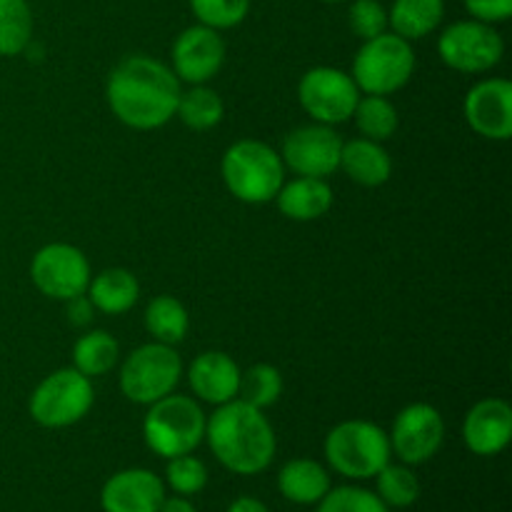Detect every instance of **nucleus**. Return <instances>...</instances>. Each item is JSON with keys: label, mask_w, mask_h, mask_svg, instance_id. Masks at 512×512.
Segmentation results:
<instances>
[{"label": "nucleus", "mask_w": 512, "mask_h": 512, "mask_svg": "<svg viewBox=\"0 0 512 512\" xmlns=\"http://www.w3.org/2000/svg\"><path fill=\"white\" fill-rule=\"evenodd\" d=\"M505 43L495 25L480 20H458L438 38V55L458 73H488L503 60Z\"/></svg>", "instance_id": "1a4fd4ad"}, {"label": "nucleus", "mask_w": 512, "mask_h": 512, "mask_svg": "<svg viewBox=\"0 0 512 512\" xmlns=\"http://www.w3.org/2000/svg\"><path fill=\"white\" fill-rule=\"evenodd\" d=\"M225 512H270L268 505L258 498H250V495H243V498L233 500Z\"/></svg>", "instance_id": "e433bc0d"}, {"label": "nucleus", "mask_w": 512, "mask_h": 512, "mask_svg": "<svg viewBox=\"0 0 512 512\" xmlns=\"http://www.w3.org/2000/svg\"><path fill=\"white\" fill-rule=\"evenodd\" d=\"M415 73V50L405 38L383 33L378 38L363 40L353 58V73L363 95H393L410 83Z\"/></svg>", "instance_id": "423d86ee"}, {"label": "nucleus", "mask_w": 512, "mask_h": 512, "mask_svg": "<svg viewBox=\"0 0 512 512\" xmlns=\"http://www.w3.org/2000/svg\"><path fill=\"white\" fill-rule=\"evenodd\" d=\"M163 500V478L145 468L120 470L113 478L105 480L100 490L103 512H158Z\"/></svg>", "instance_id": "f3484780"}, {"label": "nucleus", "mask_w": 512, "mask_h": 512, "mask_svg": "<svg viewBox=\"0 0 512 512\" xmlns=\"http://www.w3.org/2000/svg\"><path fill=\"white\" fill-rule=\"evenodd\" d=\"M85 295H88L93 308L100 310V313L123 315L138 303L140 283L130 270L108 268L95 275V278H90Z\"/></svg>", "instance_id": "4be33fe9"}, {"label": "nucleus", "mask_w": 512, "mask_h": 512, "mask_svg": "<svg viewBox=\"0 0 512 512\" xmlns=\"http://www.w3.org/2000/svg\"><path fill=\"white\" fill-rule=\"evenodd\" d=\"M375 483H378V495L390 510H403L410 505L418 503L420 498V480L413 473V468L405 463H388L378 475H375Z\"/></svg>", "instance_id": "c85d7f7f"}, {"label": "nucleus", "mask_w": 512, "mask_h": 512, "mask_svg": "<svg viewBox=\"0 0 512 512\" xmlns=\"http://www.w3.org/2000/svg\"><path fill=\"white\" fill-rule=\"evenodd\" d=\"M355 125H358L360 135L375 143L393 138L398 130V108L388 100V95H363L360 93L358 105L353 110Z\"/></svg>", "instance_id": "bb28decb"}, {"label": "nucleus", "mask_w": 512, "mask_h": 512, "mask_svg": "<svg viewBox=\"0 0 512 512\" xmlns=\"http://www.w3.org/2000/svg\"><path fill=\"white\" fill-rule=\"evenodd\" d=\"M33 38V10L28 0H0V55L13 58Z\"/></svg>", "instance_id": "cd10ccee"}, {"label": "nucleus", "mask_w": 512, "mask_h": 512, "mask_svg": "<svg viewBox=\"0 0 512 512\" xmlns=\"http://www.w3.org/2000/svg\"><path fill=\"white\" fill-rule=\"evenodd\" d=\"M225 115V103L213 88L208 85H190L188 90H180L178 108H175V118L190 130H203L215 128L220 125Z\"/></svg>", "instance_id": "a878e982"}, {"label": "nucleus", "mask_w": 512, "mask_h": 512, "mask_svg": "<svg viewBox=\"0 0 512 512\" xmlns=\"http://www.w3.org/2000/svg\"><path fill=\"white\" fill-rule=\"evenodd\" d=\"M470 18L480 23H503L512 15V0H463Z\"/></svg>", "instance_id": "f704fd0d"}, {"label": "nucleus", "mask_w": 512, "mask_h": 512, "mask_svg": "<svg viewBox=\"0 0 512 512\" xmlns=\"http://www.w3.org/2000/svg\"><path fill=\"white\" fill-rule=\"evenodd\" d=\"M93 383L75 368L50 373L38 383L28 400L30 418L48 430L70 428L93 408Z\"/></svg>", "instance_id": "6e6552de"}, {"label": "nucleus", "mask_w": 512, "mask_h": 512, "mask_svg": "<svg viewBox=\"0 0 512 512\" xmlns=\"http://www.w3.org/2000/svg\"><path fill=\"white\" fill-rule=\"evenodd\" d=\"M348 23L360 40L378 38L388 33V8L380 0H353L348 10Z\"/></svg>", "instance_id": "72a5a7b5"}, {"label": "nucleus", "mask_w": 512, "mask_h": 512, "mask_svg": "<svg viewBox=\"0 0 512 512\" xmlns=\"http://www.w3.org/2000/svg\"><path fill=\"white\" fill-rule=\"evenodd\" d=\"M390 450L405 465L428 463L445 440V420L438 408L428 403H410L395 415L393 430L388 433Z\"/></svg>", "instance_id": "f8f14e48"}, {"label": "nucleus", "mask_w": 512, "mask_h": 512, "mask_svg": "<svg viewBox=\"0 0 512 512\" xmlns=\"http://www.w3.org/2000/svg\"><path fill=\"white\" fill-rule=\"evenodd\" d=\"M315 512H390V508L373 490L358 488V485H340V488L328 490Z\"/></svg>", "instance_id": "473e14b6"}, {"label": "nucleus", "mask_w": 512, "mask_h": 512, "mask_svg": "<svg viewBox=\"0 0 512 512\" xmlns=\"http://www.w3.org/2000/svg\"><path fill=\"white\" fill-rule=\"evenodd\" d=\"M343 138L333 125H303L283 140L280 158L288 170L303 178H328L340 168Z\"/></svg>", "instance_id": "ddd939ff"}, {"label": "nucleus", "mask_w": 512, "mask_h": 512, "mask_svg": "<svg viewBox=\"0 0 512 512\" xmlns=\"http://www.w3.org/2000/svg\"><path fill=\"white\" fill-rule=\"evenodd\" d=\"M183 375V360L173 345L145 343L120 365V393L135 405H153L170 395Z\"/></svg>", "instance_id": "0eeeda50"}, {"label": "nucleus", "mask_w": 512, "mask_h": 512, "mask_svg": "<svg viewBox=\"0 0 512 512\" xmlns=\"http://www.w3.org/2000/svg\"><path fill=\"white\" fill-rule=\"evenodd\" d=\"M180 80L150 55H128L105 83V100L115 118L133 130H158L175 118Z\"/></svg>", "instance_id": "f257e3e1"}, {"label": "nucleus", "mask_w": 512, "mask_h": 512, "mask_svg": "<svg viewBox=\"0 0 512 512\" xmlns=\"http://www.w3.org/2000/svg\"><path fill=\"white\" fill-rule=\"evenodd\" d=\"M93 303L88 300V295H78V298L68 300V318L73 325H88L90 315H93Z\"/></svg>", "instance_id": "c9c22d12"}, {"label": "nucleus", "mask_w": 512, "mask_h": 512, "mask_svg": "<svg viewBox=\"0 0 512 512\" xmlns=\"http://www.w3.org/2000/svg\"><path fill=\"white\" fill-rule=\"evenodd\" d=\"M325 460L338 475L348 480H370L390 463V438L370 420L338 423L323 443Z\"/></svg>", "instance_id": "20e7f679"}, {"label": "nucleus", "mask_w": 512, "mask_h": 512, "mask_svg": "<svg viewBox=\"0 0 512 512\" xmlns=\"http://www.w3.org/2000/svg\"><path fill=\"white\" fill-rule=\"evenodd\" d=\"M283 395V375L275 365L255 363L248 370H240V388L238 398L250 403L253 408L265 410L275 405Z\"/></svg>", "instance_id": "c756f323"}, {"label": "nucleus", "mask_w": 512, "mask_h": 512, "mask_svg": "<svg viewBox=\"0 0 512 512\" xmlns=\"http://www.w3.org/2000/svg\"><path fill=\"white\" fill-rule=\"evenodd\" d=\"M333 488L325 465L310 458H295L280 468L278 490L293 505H318Z\"/></svg>", "instance_id": "412c9836"}, {"label": "nucleus", "mask_w": 512, "mask_h": 512, "mask_svg": "<svg viewBox=\"0 0 512 512\" xmlns=\"http://www.w3.org/2000/svg\"><path fill=\"white\" fill-rule=\"evenodd\" d=\"M90 263L80 248L70 243H48L33 255L30 280L50 300H68L85 295L90 283Z\"/></svg>", "instance_id": "9b49d317"}, {"label": "nucleus", "mask_w": 512, "mask_h": 512, "mask_svg": "<svg viewBox=\"0 0 512 512\" xmlns=\"http://www.w3.org/2000/svg\"><path fill=\"white\" fill-rule=\"evenodd\" d=\"M323 3H348V0H323Z\"/></svg>", "instance_id": "58836bf2"}, {"label": "nucleus", "mask_w": 512, "mask_h": 512, "mask_svg": "<svg viewBox=\"0 0 512 512\" xmlns=\"http://www.w3.org/2000/svg\"><path fill=\"white\" fill-rule=\"evenodd\" d=\"M188 383L195 398L218 408L238 398L240 368L223 350H205L190 363Z\"/></svg>", "instance_id": "a211bd4d"}, {"label": "nucleus", "mask_w": 512, "mask_h": 512, "mask_svg": "<svg viewBox=\"0 0 512 512\" xmlns=\"http://www.w3.org/2000/svg\"><path fill=\"white\" fill-rule=\"evenodd\" d=\"M195 20L213 30H230L250 13V0H190Z\"/></svg>", "instance_id": "2f4dec72"}, {"label": "nucleus", "mask_w": 512, "mask_h": 512, "mask_svg": "<svg viewBox=\"0 0 512 512\" xmlns=\"http://www.w3.org/2000/svg\"><path fill=\"white\" fill-rule=\"evenodd\" d=\"M190 328V315L185 305L173 295H155L145 308V330L155 343L178 345Z\"/></svg>", "instance_id": "393cba45"}, {"label": "nucleus", "mask_w": 512, "mask_h": 512, "mask_svg": "<svg viewBox=\"0 0 512 512\" xmlns=\"http://www.w3.org/2000/svg\"><path fill=\"white\" fill-rule=\"evenodd\" d=\"M225 188L233 198L248 205L273 203L285 183V165L278 150L263 140H238L230 145L220 163Z\"/></svg>", "instance_id": "7ed1b4c3"}, {"label": "nucleus", "mask_w": 512, "mask_h": 512, "mask_svg": "<svg viewBox=\"0 0 512 512\" xmlns=\"http://www.w3.org/2000/svg\"><path fill=\"white\" fill-rule=\"evenodd\" d=\"M278 210L290 220L298 223H310L333 208V188L328 185V178H303L298 175L290 183L280 185L278 195H275Z\"/></svg>", "instance_id": "aec40b11"}, {"label": "nucleus", "mask_w": 512, "mask_h": 512, "mask_svg": "<svg viewBox=\"0 0 512 512\" xmlns=\"http://www.w3.org/2000/svg\"><path fill=\"white\" fill-rule=\"evenodd\" d=\"M165 488L173 490L175 495H198L203 493L205 485H208V468L200 458H195L193 453L178 455V458H170L165 465Z\"/></svg>", "instance_id": "7c9ffc66"}, {"label": "nucleus", "mask_w": 512, "mask_h": 512, "mask_svg": "<svg viewBox=\"0 0 512 512\" xmlns=\"http://www.w3.org/2000/svg\"><path fill=\"white\" fill-rule=\"evenodd\" d=\"M225 63V40L220 30L208 25H190L173 43V73L180 83L205 85L220 73Z\"/></svg>", "instance_id": "4468645a"}, {"label": "nucleus", "mask_w": 512, "mask_h": 512, "mask_svg": "<svg viewBox=\"0 0 512 512\" xmlns=\"http://www.w3.org/2000/svg\"><path fill=\"white\" fill-rule=\"evenodd\" d=\"M512 438V408L503 398H485L468 410L463 420L465 448L480 458L500 455Z\"/></svg>", "instance_id": "dca6fc26"}, {"label": "nucleus", "mask_w": 512, "mask_h": 512, "mask_svg": "<svg viewBox=\"0 0 512 512\" xmlns=\"http://www.w3.org/2000/svg\"><path fill=\"white\" fill-rule=\"evenodd\" d=\"M463 115L470 128L485 140H510L512 135V83L488 78L468 90Z\"/></svg>", "instance_id": "2eb2a0df"}, {"label": "nucleus", "mask_w": 512, "mask_h": 512, "mask_svg": "<svg viewBox=\"0 0 512 512\" xmlns=\"http://www.w3.org/2000/svg\"><path fill=\"white\" fill-rule=\"evenodd\" d=\"M148 408L143 420V438L158 458L170 460L188 455L205 440L208 418L198 400L170 393Z\"/></svg>", "instance_id": "39448f33"}, {"label": "nucleus", "mask_w": 512, "mask_h": 512, "mask_svg": "<svg viewBox=\"0 0 512 512\" xmlns=\"http://www.w3.org/2000/svg\"><path fill=\"white\" fill-rule=\"evenodd\" d=\"M158 512H198V510H195V505L190 503L185 495H173V498L165 495L163 505H160Z\"/></svg>", "instance_id": "4c0bfd02"}, {"label": "nucleus", "mask_w": 512, "mask_h": 512, "mask_svg": "<svg viewBox=\"0 0 512 512\" xmlns=\"http://www.w3.org/2000/svg\"><path fill=\"white\" fill-rule=\"evenodd\" d=\"M120 345L108 330H90L73 345V368L85 378L108 375L118 365Z\"/></svg>", "instance_id": "b1692460"}, {"label": "nucleus", "mask_w": 512, "mask_h": 512, "mask_svg": "<svg viewBox=\"0 0 512 512\" xmlns=\"http://www.w3.org/2000/svg\"><path fill=\"white\" fill-rule=\"evenodd\" d=\"M205 440L215 460L235 475H260L278 450L275 430L263 410L235 398L218 405L205 425Z\"/></svg>", "instance_id": "f03ea898"}, {"label": "nucleus", "mask_w": 512, "mask_h": 512, "mask_svg": "<svg viewBox=\"0 0 512 512\" xmlns=\"http://www.w3.org/2000/svg\"><path fill=\"white\" fill-rule=\"evenodd\" d=\"M338 170H343L353 183L363 185V188H380L393 175V158L383 148V143H375V140H343Z\"/></svg>", "instance_id": "6ab92c4d"}, {"label": "nucleus", "mask_w": 512, "mask_h": 512, "mask_svg": "<svg viewBox=\"0 0 512 512\" xmlns=\"http://www.w3.org/2000/svg\"><path fill=\"white\" fill-rule=\"evenodd\" d=\"M443 18L445 0H393L388 10V28L390 33L413 43L438 30Z\"/></svg>", "instance_id": "5701e85b"}, {"label": "nucleus", "mask_w": 512, "mask_h": 512, "mask_svg": "<svg viewBox=\"0 0 512 512\" xmlns=\"http://www.w3.org/2000/svg\"><path fill=\"white\" fill-rule=\"evenodd\" d=\"M298 100L305 113L320 125H340L353 118L360 90L350 73L330 65L310 68L298 83Z\"/></svg>", "instance_id": "9d476101"}]
</instances>
